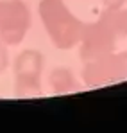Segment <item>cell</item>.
Wrapping results in <instances>:
<instances>
[{
	"label": "cell",
	"instance_id": "7a4b0ae2",
	"mask_svg": "<svg viewBox=\"0 0 127 133\" xmlns=\"http://www.w3.org/2000/svg\"><path fill=\"white\" fill-rule=\"evenodd\" d=\"M29 27V11L27 7L16 2H0V36L7 43L20 42Z\"/></svg>",
	"mask_w": 127,
	"mask_h": 133
},
{
	"label": "cell",
	"instance_id": "3957f363",
	"mask_svg": "<svg viewBox=\"0 0 127 133\" xmlns=\"http://www.w3.org/2000/svg\"><path fill=\"white\" fill-rule=\"evenodd\" d=\"M111 31L113 27L107 23L104 25V22H100L99 25L91 27V31L88 32V38H86V45H84V54L88 56H97V54H102L109 50L113 47V38H111Z\"/></svg>",
	"mask_w": 127,
	"mask_h": 133
},
{
	"label": "cell",
	"instance_id": "277c9868",
	"mask_svg": "<svg viewBox=\"0 0 127 133\" xmlns=\"http://www.w3.org/2000/svg\"><path fill=\"white\" fill-rule=\"evenodd\" d=\"M40 66H41V58L36 52H25L21 54L18 59V77L23 81V85L31 83V85H38V74H40Z\"/></svg>",
	"mask_w": 127,
	"mask_h": 133
},
{
	"label": "cell",
	"instance_id": "5b68a950",
	"mask_svg": "<svg viewBox=\"0 0 127 133\" xmlns=\"http://www.w3.org/2000/svg\"><path fill=\"white\" fill-rule=\"evenodd\" d=\"M104 16H106L104 20L113 29H118L124 34H127V11H115V13H109V15H104Z\"/></svg>",
	"mask_w": 127,
	"mask_h": 133
},
{
	"label": "cell",
	"instance_id": "8992f818",
	"mask_svg": "<svg viewBox=\"0 0 127 133\" xmlns=\"http://www.w3.org/2000/svg\"><path fill=\"white\" fill-rule=\"evenodd\" d=\"M5 59H7V56H5V50L0 47V70H2V68L5 66V63H7Z\"/></svg>",
	"mask_w": 127,
	"mask_h": 133
},
{
	"label": "cell",
	"instance_id": "52a82bcc",
	"mask_svg": "<svg viewBox=\"0 0 127 133\" xmlns=\"http://www.w3.org/2000/svg\"><path fill=\"white\" fill-rule=\"evenodd\" d=\"M122 2H124V0H106V4L109 5V7H118Z\"/></svg>",
	"mask_w": 127,
	"mask_h": 133
},
{
	"label": "cell",
	"instance_id": "6da1fadb",
	"mask_svg": "<svg viewBox=\"0 0 127 133\" xmlns=\"http://www.w3.org/2000/svg\"><path fill=\"white\" fill-rule=\"evenodd\" d=\"M45 25L57 47L68 49L81 36V23L77 22L61 0H43L40 5Z\"/></svg>",
	"mask_w": 127,
	"mask_h": 133
}]
</instances>
